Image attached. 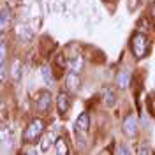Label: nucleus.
Returning a JSON list of instances; mask_svg holds the SVG:
<instances>
[{
  "instance_id": "nucleus-17",
  "label": "nucleus",
  "mask_w": 155,
  "mask_h": 155,
  "mask_svg": "<svg viewBox=\"0 0 155 155\" xmlns=\"http://www.w3.org/2000/svg\"><path fill=\"white\" fill-rule=\"evenodd\" d=\"M137 4H139V0H129V4H127L129 11H130V12H134L136 7H137Z\"/></svg>"
},
{
  "instance_id": "nucleus-21",
  "label": "nucleus",
  "mask_w": 155,
  "mask_h": 155,
  "mask_svg": "<svg viewBox=\"0 0 155 155\" xmlns=\"http://www.w3.org/2000/svg\"><path fill=\"white\" fill-rule=\"evenodd\" d=\"M153 25H155V4H153Z\"/></svg>"
},
{
  "instance_id": "nucleus-20",
  "label": "nucleus",
  "mask_w": 155,
  "mask_h": 155,
  "mask_svg": "<svg viewBox=\"0 0 155 155\" xmlns=\"http://www.w3.org/2000/svg\"><path fill=\"white\" fill-rule=\"evenodd\" d=\"M19 71H21V64H19V62H16V69H14V79H18V78H19V74H21Z\"/></svg>"
},
{
  "instance_id": "nucleus-5",
  "label": "nucleus",
  "mask_w": 155,
  "mask_h": 155,
  "mask_svg": "<svg viewBox=\"0 0 155 155\" xmlns=\"http://www.w3.org/2000/svg\"><path fill=\"white\" fill-rule=\"evenodd\" d=\"M122 130H124V134L127 137H134L137 134V120H136L134 115H129L124 120V124H122Z\"/></svg>"
},
{
  "instance_id": "nucleus-1",
  "label": "nucleus",
  "mask_w": 155,
  "mask_h": 155,
  "mask_svg": "<svg viewBox=\"0 0 155 155\" xmlns=\"http://www.w3.org/2000/svg\"><path fill=\"white\" fill-rule=\"evenodd\" d=\"M130 51H132V55L136 58H143L148 55L150 44H148V39H146L145 32H136L130 37Z\"/></svg>"
},
{
  "instance_id": "nucleus-6",
  "label": "nucleus",
  "mask_w": 155,
  "mask_h": 155,
  "mask_svg": "<svg viewBox=\"0 0 155 155\" xmlns=\"http://www.w3.org/2000/svg\"><path fill=\"white\" fill-rule=\"evenodd\" d=\"M57 134H58V127H53V130L49 134H42L41 137V145H39V152H48L49 146L53 145V141H57Z\"/></svg>"
},
{
  "instance_id": "nucleus-2",
  "label": "nucleus",
  "mask_w": 155,
  "mask_h": 155,
  "mask_svg": "<svg viewBox=\"0 0 155 155\" xmlns=\"http://www.w3.org/2000/svg\"><path fill=\"white\" fill-rule=\"evenodd\" d=\"M42 134H44V122L39 120V118H35V120H32L28 125H27V129L23 130V139H25V143L34 145L35 141H39V139L42 137Z\"/></svg>"
},
{
  "instance_id": "nucleus-19",
  "label": "nucleus",
  "mask_w": 155,
  "mask_h": 155,
  "mask_svg": "<svg viewBox=\"0 0 155 155\" xmlns=\"http://www.w3.org/2000/svg\"><path fill=\"white\" fill-rule=\"evenodd\" d=\"M116 153H129V148H127V145H120L118 148H116Z\"/></svg>"
},
{
  "instance_id": "nucleus-15",
  "label": "nucleus",
  "mask_w": 155,
  "mask_h": 155,
  "mask_svg": "<svg viewBox=\"0 0 155 155\" xmlns=\"http://www.w3.org/2000/svg\"><path fill=\"white\" fill-rule=\"evenodd\" d=\"M55 152L58 155H67L69 153V148L65 146V141L62 139V137H58L57 141H55Z\"/></svg>"
},
{
  "instance_id": "nucleus-4",
  "label": "nucleus",
  "mask_w": 155,
  "mask_h": 155,
  "mask_svg": "<svg viewBox=\"0 0 155 155\" xmlns=\"http://www.w3.org/2000/svg\"><path fill=\"white\" fill-rule=\"evenodd\" d=\"M49 106H51V94H49L48 90H41L35 97V107H37V111L41 113H44V111H48Z\"/></svg>"
},
{
  "instance_id": "nucleus-12",
  "label": "nucleus",
  "mask_w": 155,
  "mask_h": 155,
  "mask_svg": "<svg viewBox=\"0 0 155 155\" xmlns=\"http://www.w3.org/2000/svg\"><path fill=\"white\" fill-rule=\"evenodd\" d=\"M129 83H130V72L124 69V71H120L118 72V76H116V87L122 88V90H125L129 87Z\"/></svg>"
},
{
  "instance_id": "nucleus-18",
  "label": "nucleus",
  "mask_w": 155,
  "mask_h": 155,
  "mask_svg": "<svg viewBox=\"0 0 155 155\" xmlns=\"http://www.w3.org/2000/svg\"><path fill=\"white\" fill-rule=\"evenodd\" d=\"M2 65H0V81L4 83L5 81V62H0Z\"/></svg>"
},
{
  "instance_id": "nucleus-16",
  "label": "nucleus",
  "mask_w": 155,
  "mask_h": 155,
  "mask_svg": "<svg viewBox=\"0 0 155 155\" xmlns=\"http://www.w3.org/2000/svg\"><path fill=\"white\" fill-rule=\"evenodd\" d=\"M136 153L152 155V153H153V148H150V146H146V145H139V146H137V150H136Z\"/></svg>"
},
{
  "instance_id": "nucleus-10",
  "label": "nucleus",
  "mask_w": 155,
  "mask_h": 155,
  "mask_svg": "<svg viewBox=\"0 0 155 155\" xmlns=\"http://www.w3.org/2000/svg\"><path fill=\"white\" fill-rule=\"evenodd\" d=\"M102 101H104V104H106L107 107H111V106L116 104V94L111 87H106L102 90Z\"/></svg>"
},
{
  "instance_id": "nucleus-3",
  "label": "nucleus",
  "mask_w": 155,
  "mask_h": 155,
  "mask_svg": "<svg viewBox=\"0 0 155 155\" xmlns=\"http://www.w3.org/2000/svg\"><path fill=\"white\" fill-rule=\"evenodd\" d=\"M74 129H76L78 139L81 141V136H85V134L88 132V129H90V115H88L87 111L79 113V116H78V120H76V124H74Z\"/></svg>"
},
{
  "instance_id": "nucleus-8",
  "label": "nucleus",
  "mask_w": 155,
  "mask_h": 155,
  "mask_svg": "<svg viewBox=\"0 0 155 155\" xmlns=\"http://www.w3.org/2000/svg\"><path fill=\"white\" fill-rule=\"evenodd\" d=\"M81 85V81H79V74L78 72H72V71H69V74L65 76V87H67L69 92H76L78 88Z\"/></svg>"
},
{
  "instance_id": "nucleus-14",
  "label": "nucleus",
  "mask_w": 155,
  "mask_h": 155,
  "mask_svg": "<svg viewBox=\"0 0 155 155\" xmlns=\"http://www.w3.org/2000/svg\"><path fill=\"white\" fill-rule=\"evenodd\" d=\"M67 67L69 71H72V72H81V69H83V58L81 57H74V58H69L67 60Z\"/></svg>"
},
{
  "instance_id": "nucleus-9",
  "label": "nucleus",
  "mask_w": 155,
  "mask_h": 155,
  "mask_svg": "<svg viewBox=\"0 0 155 155\" xmlns=\"http://www.w3.org/2000/svg\"><path fill=\"white\" fill-rule=\"evenodd\" d=\"M16 35H18V39L21 42H27V41H32L34 39V32L27 25H18L16 27Z\"/></svg>"
},
{
  "instance_id": "nucleus-13",
  "label": "nucleus",
  "mask_w": 155,
  "mask_h": 155,
  "mask_svg": "<svg viewBox=\"0 0 155 155\" xmlns=\"http://www.w3.org/2000/svg\"><path fill=\"white\" fill-rule=\"evenodd\" d=\"M9 21H11V12L5 5H2V12H0V30L2 34L7 32V27H9Z\"/></svg>"
},
{
  "instance_id": "nucleus-11",
  "label": "nucleus",
  "mask_w": 155,
  "mask_h": 155,
  "mask_svg": "<svg viewBox=\"0 0 155 155\" xmlns=\"http://www.w3.org/2000/svg\"><path fill=\"white\" fill-rule=\"evenodd\" d=\"M39 76H41V79H42L48 87H53V85H55V78H53V74H51V71H49L48 65H41V67H39Z\"/></svg>"
},
{
  "instance_id": "nucleus-7",
  "label": "nucleus",
  "mask_w": 155,
  "mask_h": 155,
  "mask_svg": "<svg viewBox=\"0 0 155 155\" xmlns=\"http://www.w3.org/2000/svg\"><path fill=\"white\" fill-rule=\"evenodd\" d=\"M71 107V99H69L67 92H60L57 97V109H58V115L60 116H65V113L69 111Z\"/></svg>"
}]
</instances>
